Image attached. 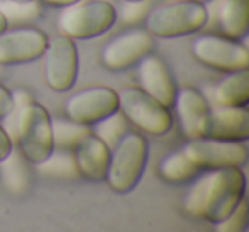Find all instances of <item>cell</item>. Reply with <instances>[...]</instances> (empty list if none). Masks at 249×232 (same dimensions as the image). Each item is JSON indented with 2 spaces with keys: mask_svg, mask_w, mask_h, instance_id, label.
Listing matches in <instances>:
<instances>
[{
  "mask_svg": "<svg viewBox=\"0 0 249 232\" xmlns=\"http://www.w3.org/2000/svg\"><path fill=\"white\" fill-rule=\"evenodd\" d=\"M149 161V142L140 132H126L113 145L104 181L116 193H128L140 183Z\"/></svg>",
  "mask_w": 249,
  "mask_h": 232,
  "instance_id": "cell-2",
  "label": "cell"
},
{
  "mask_svg": "<svg viewBox=\"0 0 249 232\" xmlns=\"http://www.w3.org/2000/svg\"><path fill=\"white\" fill-rule=\"evenodd\" d=\"M118 109L128 123L140 132L154 137H162L173 128V114L169 107L142 90L140 87H124L118 92Z\"/></svg>",
  "mask_w": 249,
  "mask_h": 232,
  "instance_id": "cell-6",
  "label": "cell"
},
{
  "mask_svg": "<svg viewBox=\"0 0 249 232\" xmlns=\"http://www.w3.org/2000/svg\"><path fill=\"white\" fill-rule=\"evenodd\" d=\"M143 11H147V0L142 2H124L123 18L124 22H135L140 18H143Z\"/></svg>",
  "mask_w": 249,
  "mask_h": 232,
  "instance_id": "cell-26",
  "label": "cell"
},
{
  "mask_svg": "<svg viewBox=\"0 0 249 232\" xmlns=\"http://www.w3.org/2000/svg\"><path fill=\"white\" fill-rule=\"evenodd\" d=\"M39 2L46 5H53V7H65V5L75 4L79 0H39Z\"/></svg>",
  "mask_w": 249,
  "mask_h": 232,
  "instance_id": "cell-30",
  "label": "cell"
},
{
  "mask_svg": "<svg viewBox=\"0 0 249 232\" xmlns=\"http://www.w3.org/2000/svg\"><path fill=\"white\" fill-rule=\"evenodd\" d=\"M208 21L205 4L195 0H176L150 9L145 29L154 38H181L198 33Z\"/></svg>",
  "mask_w": 249,
  "mask_h": 232,
  "instance_id": "cell-4",
  "label": "cell"
},
{
  "mask_svg": "<svg viewBox=\"0 0 249 232\" xmlns=\"http://www.w3.org/2000/svg\"><path fill=\"white\" fill-rule=\"evenodd\" d=\"M118 109V92L107 86H94L72 94L65 103L67 118L80 125H96Z\"/></svg>",
  "mask_w": 249,
  "mask_h": 232,
  "instance_id": "cell-10",
  "label": "cell"
},
{
  "mask_svg": "<svg viewBox=\"0 0 249 232\" xmlns=\"http://www.w3.org/2000/svg\"><path fill=\"white\" fill-rule=\"evenodd\" d=\"M183 152L200 171L220 167H242L248 162V147L244 142L218 140L207 137L188 139Z\"/></svg>",
  "mask_w": 249,
  "mask_h": 232,
  "instance_id": "cell-9",
  "label": "cell"
},
{
  "mask_svg": "<svg viewBox=\"0 0 249 232\" xmlns=\"http://www.w3.org/2000/svg\"><path fill=\"white\" fill-rule=\"evenodd\" d=\"M48 36L38 28L5 29L0 33V65H22L43 56Z\"/></svg>",
  "mask_w": 249,
  "mask_h": 232,
  "instance_id": "cell-13",
  "label": "cell"
},
{
  "mask_svg": "<svg viewBox=\"0 0 249 232\" xmlns=\"http://www.w3.org/2000/svg\"><path fill=\"white\" fill-rule=\"evenodd\" d=\"M38 167L43 174H48V176L53 178H72L79 174L72 150L53 149V152L43 162H39Z\"/></svg>",
  "mask_w": 249,
  "mask_h": 232,
  "instance_id": "cell-22",
  "label": "cell"
},
{
  "mask_svg": "<svg viewBox=\"0 0 249 232\" xmlns=\"http://www.w3.org/2000/svg\"><path fill=\"white\" fill-rule=\"evenodd\" d=\"M215 101L225 106H248L249 103V72H229L215 87Z\"/></svg>",
  "mask_w": 249,
  "mask_h": 232,
  "instance_id": "cell-18",
  "label": "cell"
},
{
  "mask_svg": "<svg viewBox=\"0 0 249 232\" xmlns=\"http://www.w3.org/2000/svg\"><path fill=\"white\" fill-rule=\"evenodd\" d=\"M246 174L241 167L208 169L193 178L183 208L188 215L203 218L208 224L224 220L244 198Z\"/></svg>",
  "mask_w": 249,
  "mask_h": 232,
  "instance_id": "cell-1",
  "label": "cell"
},
{
  "mask_svg": "<svg viewBox=\"0 0 249 232\" xmlns=\"http://www.w3.org/2000/svg\"><path fill=\"white\" fill-rule=\"evenodd\" d=\"M16 2H26V0H16Z\"/></svg>",
  "mask_w": 249,
  "mask_h": 232,
  "instance_id": "cell-34",
  "label": "cell"
},
{
  "mask_svg": "<svg viewBox=\"0 0 249 232\" xmlns=\"http://www.w3.org/2000/svg\"><path fill=\"white\" fill-rule=\"evenodd\" d=\"M174 107L179 118V128L184 139L198 137V125L208 111V101L203 94L195 87H181L174 97Z\"/></svg>",
  "mask_w": 249,
  "mask_h": 232,
  "instance_id": "cell-16",
  "label": "cell"
},
{
  "mask_svg": "<svg viewBox=\"0 0 249 232\" xmlns=\"http://www.w3.org/2000/svg\"><path fill=\"white\" fill-rule=\"evenodd\" d=\"M12 99H14V111H16L18 107L24 106L29 101H33V96L29 92H26V90H18V92L12 94Z\"/></svg>",
  "mask_w": 249,
  "mask_h": 232,
  "instance_id": "cell-29",
  "label": "cell"
},
{
  "mask_svg": "<svg viewBox=\"0 0 249 232\" xmlns=\"http://www.w3.org/2000/svg\"><path fill=\"white\" fill-rule=\"evenodd\" d=\"M198 167L188 159L183 150H178L166 156L159 164V174L166 183L171 184H184L191 183L193 178L198 174Z\"/></svg>",
  "mask_w": 249,
  "mask_h": 232,
  "instance_id": "cell-19",
  "label": "cell"
},
{
  "mask_svg": "<svg viewBox=\"0 0 249 232\" xmlns=\"http://www.w3.org/2000/svg\"><path fill=\"white\" fill-rule=\"evenodd\" d=\"M9 28V22H7V19H5V16L0 12V33L2 31H5V29Z\"/></svg>",
  "mask_w": 249,
  "mask_h": 232,
  "instance_id": "cell-31",
  "label": "cell"
},
{
  "mask_svg": "<svg viewBox=\"0 0 249 232\" xmlns=\"http://www.w3.org/2000/svg\"><path fill=\"white\" fill-rule=\"evenodd\" d=\"M248 225V203L242 198L241 203L218 224H215V229L218 232H241Z\"/></svg>",
  "mask_w": 249,
  "mask_h": 232,
  "instance_id": "cell-25",
  "label": "cell"
},
{
  "mask_svg": "<svg viewBox=\"0 0 249 232\" xmlns=\"http://www.w3.org/2000/svg\"><path fill=\"white\" fill-rule=\"evenodd\" d=\"M53 126V142H55V149L63 150H73V147L80 142L86 133L90 130L86 125H80L72 120H52Z\"/></svg>",
  "mask_w": 249,
  "mask_h": 232,
  "instance_id": "cell-21",
  "label": "cell"
},
{
  "mask_svg": "<svg viewBox=\"0 0 249 232\" xmlns=\"http://www.w3.org/2000/svg\"><path fill=\"white\" fill-rule=\"evenodd\" d=\"M16 111V137L21 156L29 164L38 166L55 149L52 116L48 109L35 99Z\"/></svg>",
  "mask_w": 249,
  "mask_h": 232,
  "instance_id": "cell-3",
  "label": "cell"
},
{
  "mask_svg": "<svg viewBox=\"0 0 249 232\" xmlns=\"http://www.w3.org/2000/svg\"><path fill=\"white\" fill-rule=\"evenodd\" d=\"M12 152V140L9 137L7 130L0 125V161H4Z\"/></svg>",
  "mask_w": 249,
  "mask_h": 232,
  "instance_id": "cell-28",
  "label": "cell"
},
{
  "mask_svg": "<svg viewBox=\"0 0 249 232\" xmlns=\"http://www.w3.org/2000/svg\"><path fill=\"white\" fill-rule=\"evenodd\" d=\"M0 12L5 16L7 22H31L41 16V2L39 0H26V2H16V0H4L0 2Z\"/></svg>",
  "mask_w": 249,
  "mask_h": 232,
  "instance_id": "cell-23",
  "label": "cell"
},
{
  "mask_svg": "<svg viewBox=\"0 0 249 232\" xmlns=\"http://www.w3.org/2000/svg\"><path fill=\"white\" fill-rule=\"evenodd\" d=\"M14 113V99H12V92L0 84V118H7L9 114Z\"/></svg>",
  "mask_w": 249,
  "mask_h": 232,
  "instance_id": "cell-27",
  "label": "cell"
},
{
  "mask_svg": "<svg viewBox=\"0 0 249 232\" xmlns=\"http://www.w3.org/2000/svg\"><path fill=\"white\" fill-rule=\"evenodd\" d=\"M191 55L205 67L218 72L249 69V50L239 39L225 35H201L191 43Z\"/></svg>",
  "mask_w": 249,
  "mask_h": 232,
  "instance_id": "cell-7",
  "label": "cell"
},
{
  "mask_svg": "<svg viewBox=\"0 0 249 232\" xmlns=\"http://www.w3.org/2000/svg\"><path fill=\"white\" fill-rule=\"evenodd\" d=\"M97 132L96 135L101 137L107 145H114L124 133L128 132V120L124 118V114L120 109H116L114 113H111L109 116L103 118L101 122L96 123Z\"/></svg>",
  "mask_w": 249,
  "mask_h": 232,
  "instance_id": "cell-24",
  "label": "cell"
},
{
  "mask_svg": "<svg viewBox=\"0 0 249 232\" xmlns=\"http://www.w3.org/2000/svg\"><path fill=\"white\" fill-rule=\"evenodd\" d=\"M195 2H200V4H208L210 0H195Z\"/></svg>",
  "mask_w": 249,
  "mask_h": 232,
  "instance_id": "cell-32",
  "label": "cell"
},
{
  "mask_svg": "<svg viewBox=\"0 0 249 232\" xmlns=\"http://www.w3.org/2000/svg\"><path fill=\"white\" fill-rule=\"evenodd\" d=\"M137 65H139L137 67V77H139L140 89L145 90L149 96H152L164 106H173L178 86L166 62L160 56L152 55V52H150Z\"/></svg>",
  "mask_w": 249,
  "mask_h": 232,
  "instance_id": "cell-14",
  "label": "cell"
},
{
  "mask_svg": "<svg viewBox=\"0 0 249 232\" xmlns=\"http://www.w3.org/2000/svg\"><path fill=\"white\" fill-rule=\"evenodd\" d=\"M124 2H142V0H124Z\"/></svg>",
  "mask_w": 249,
  "mask_h": 232,
  "instance_id": "cell-33",
  "label": "cell"
},
{
  "mask_svg": "<svg viewBox=\"0 0 249 232\" xmlns=\"http://www.w3.org/2000/svg\"><path fill=\"white\" fill-rule=\"evenodd\" d=\"M45 82L55 92H67L79 77V52L75 39L56 35L48 39L45 53Z\"/></svg>",
  "mask_w": 249,
  "mask_h": 232,
  "instance_id": "cell-8",
  "label": "cell"
},
{
  "mask_svg": "<svg viewBox=\"0 0 249 232\" xmlns=\"http://www.w3.org/2000/svg\"><path fill=\"white\" fill-rule=\"evenodd\" d=\"M0 169H2V176H4L5 183L11 190L14 191H24L29 186V167L28 161L24 157H18L16 154L11 152V156L5 157L4 161H0Z\"/></svg>",
  "mask_w": 249,
  "mask_h": 232,
  "instance_id": "cell-20",
  "label": "cell"
},
{
  "mask_svg": "<svg viewBox=\"0 0 249 232\" xmlns=\"http://www.w3.org/2000/svg\"><path fill=\"white\" fill-rule=\"evenodd\" d=\"M77 173L89 181H104L109 166L111 147L96 133L89 132L72 150Z\"/></svg>",
  "mask_w": 249,
  "mask_h": 232,
  "instance_id": "cell-15",
  "label": "cell"
},
{
  "mask_svg": "<svg viewBox=\"0 0 249 232\" xmlns=\"http://www.w3.org/2000/svg\"><path fill=\"white\" fill-rule=\"evenodd\" d=\"M116 19V9L107 0H79L62 9L56 24L60 33L69 38L90 39L109 31Z\"/></svg>",
  "mask_w": 249,
  "mask_h": 232,
  "instance_id": "cell-5",
  "label": "cell"
},
{
  "mask_svg": "<svg viewBox=\"0 0 249 232\" xmlns=\"http://www.w3.org/2000/svg\"><path fill=\"white\" fill-rule=\"evenodd\" d=\"M198 137L246 142L249 139L248 106L217 104L215 107H208L198 125Z\"/></svg>",
  "mask_w": 249,
  "mask_h": 232,
  "instance_id": "cell-11",
  "label": "cell"
},
{
  "mask_svg": "<svg viewBox=\"0 0 249 232\" xmlns=\"http://www.w3.org/2000/svg\"><path fill=\"white\" fill-rule=\"evenodd\" d=\"M154 48V36L147 29H130L109 43L101 52V63L113 72H121L137 65Z\"/></svg>",
  "mask_w": 249,
  "mask_h": 232,
  "instance_id": "cell-12",
  "label": "cell"
},
{
  "mask_svg": "<svg viewBox=\"0 0 249 232\" xmlns=\"http://www.w3.org/2000/svg\"><path fill=\"white\" fill-rule=\"evenodd\" d=\"M218 26L229 38H244L249 29V0H222Z\"/></svg>",
  "mask_w": 249,
  "mask_h": 232,
  "instance_id": "cell-17",
  "label": "cell"
}]
</instances>
